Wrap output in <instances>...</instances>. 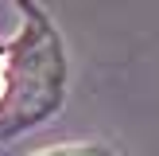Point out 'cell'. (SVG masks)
I'll list each match as a JSON object with an SVG mask.
<instances>
[{
  "label": "cell",
  "mask_w": 159,
  "mask_h": 156,
  "mask_svg": "<svg viewBox=\"0 0 159 156\" xmlns=\"http://www.w3.org/2000/svg\"><path fill=\"white\" fill-rule=\"evenodd\" d=\"M39 156H113V152H105V148H47Z\"/></svg>",
  "instance_id": "1"
},
{
  "label": "cell",
  "mask_w": 159,
  "mask_h": 156,
  "mask_svg": "<svg viewBox=\"0 0 159 156\" xmlns=\"http://www.w3.org/2000/svg\"><path fill=\"white\" fill-rule=\"evenodd\" d=\"M4 82H8V70H4V55H0V98H4Z\"/></svg>",
  "instance_id": "2"
}]
</instances>
